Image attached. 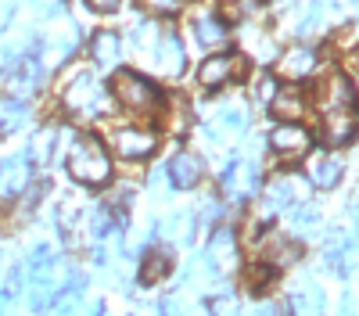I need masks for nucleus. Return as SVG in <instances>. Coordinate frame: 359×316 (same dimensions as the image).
I'll return each instance as SVG.
<instances>
[{
    "label": "nucleus",
    "mask_w": 359,
    "mask_h": 316,
    "mask_svg": "<svg viewBox=\"0 0 359 316\" xmlns=\"http://www.w3.org/2000/svg\"><path fill=\"white\" fill-rule=\"evenodd\" d=\"M86 36H83V29L79 25H69L62 29V33H54V36H43V57H47V65L50 69H65L72 57L83 50Z\"/></svg>",
    "instance_id": "17"
},
{
    "label": "nucleus",
    "mask_w": 359,
    "mask_h": 316,
    "mask_svg": "<svg viewBox=\"0 0 359 316\" xmlns=\"http://www.w3.org/2000/svg\"><path fill=\"white\" fill-rule=\"evenodd\" d=\"M320 133L331 148H345L359 133V104H341V108H327L320 119Z\"/></svg>",
    "instance_id": "12"
},
{
    "label": "nucleus",
    "mask_w": 359,
    "mask_h": 316,
    "mask_svg": "<svg viewBox=\"0 0 359 316\" xmlns=\"http://www.w3.org/2000/svg\"><path fill=\"white\" fill-rule=\"evenodd\" d=\"M158 316H184V309H180V298H162L158 302Z\"/></svg>",
    "instance_id": "36"
},
{
    "label": "nucleus",
    "mask_w": 359,
    "mask_h": 316,
    "mask_svg": "<svg viewBox=\"0 0 359 316\" xmlns=\"http://www.w3.org/2000/svg\"><path fill=\"white\" fill-rule=\"evenodd\" d=\"M29 184H33V158H29V151H15L0 158V187L8 194H22Z\"/></svg>",
    "instance_id": "20"
},
{
    "label": "nucleus",
    "mask_w": 359,
    "mask_h": 316,
    "mask_svg": "<svg viewBox=\"0 0 359 316\" xmlns=\"http://www.w3.org/2000/svg\"><path fill=\"white\" fill-rule=\"evenodd\" d=\"M165 172H169V187H176V191H194V187H201V180H205V155L194 151V148H180V151L169 158Z\"/></svg>",
    "instance_id": "13"
},
{
    "label": "nucleus",
    "mask_w": 359,
    "mask_h": 316,
    "mask_svg": "<svg viewBox=\"0 0 359 316\" xmlns=\"http://www.w3.org/2000/svg\"><path fill=\"white\" fill-rule=\"evenodd\" d=\"M277 90H280V79H277V76H259L252 94H255V101H259V104H269Z\"/></svg>",
    "instance_id": "32"
},
{
    "label": "nucleus",
    "mask_w": 359,
    "mask_h": 316,
    "mask_svg": "<svg viewBox=\"0 0 359 316\" xmlns=\"http://www.w3.org/2000/svg\"><path fill=\"white\" fill-rule=\"evenodd\" d=\"M108 90H111L115 108L123 115H130V119H158V111L165 104L162 83L151 72L133 69V65H123L118 72H111L108 76Z\"/></svg>",
    "instance_id": "3"
},
{
    "label": "nucleus",
    "mask_w": 359,
    "mask_h": 316,
    "mask_svg": "<svg viewBox=\"0 0 359 316\" xmlns=\"http://www.w3.org/2000/svg\"><path fill=\"white\" fill-rule=\"evenodd\" d=\"M47 76H50L47 57L43 54H25V57H18V62L0 65V94L29 101L47 86Z\"/></svg>",
    "instance_id": "6"
},
{
    "label": "nucleus",
    "mask_w": 359,
    "mask_h": 316,
    "mask_svg": "<svg viewBox=\"0 0 359 316\" xmlns=\"http://www.w3.org/2000/svg\"><path fill=\"white\" fill-rule=\"evenodd\" d=\"M108 148L115 158H123V162H144V158H151L158 151V144H162V133L155 126H147L140 119H126V123H115L108 130Z\"/></svg>",
    "instance_id": "5"
},
{
    "label": "nucleus",
    "mask_w": 359,
    "mask_h": 316,
    "mask_svg": "<svg viewBox=\"0 0 359 316\" xmlns=\"http://www.w3.org/2000/svg\"><path fill=\"white\" fill-rule=\"evenodd\" d=\"M29 119H33V108H29V101L11 97V94H0V137H11V133L25 130Z\"/></svg>",
    "instance_id": "24"
},
{
    "label": "nucleus",
    "mask_w": 359,
    "mask_h": 316,
    "mask_svg": "<svg viewBox=\"0 0 359 316\" xmlns=\"http://www.w3.org/2000/svg\"><path fill=\"white\" fill-rule=\"evenodd\" d=\"M316 104L320 111L327 108H341V104H355V90H352V79L345 72H331L323 83H320V90H316Z\"/></svg>",
    "instance_id": "22"
},
{
    "label": "nucleus",
    "mask_w": 359,
    "mask_h": 316,
    "mask_svg": "<svg viewBox=\"0 0 359 316\" xmlns=\"http://www.w3.org/2000/svg\"><path fill=\"white\" fill-rule=\"evenodd\" d=\"M219 184H223L230 201H248L262 187V172H259L255 162H230L226 172L219 177Z\"/></svg>",
    "instance_id": "15"
},
{
    "label": "nucleus",
    "mask_w": 359,
    "mask_h": 316,
    "mask_svg": "<svg viewBox=\"0 0 359 316\" xmlns=\"http://www.w3.org/2000/svg\"><path fill=\"white\" fill-rule=\"evenodd\" d=\"M245 69H248V57L245 54H237V50H212V54H205L198 69H194V79L201 90L208 94H223L226 86L233 83H241L245 79Z\"/></svg>",
    "instance_id": "7"
},
{
    "label": "nucleus",
    "mask_w": 359,
    "mask_h": 316,
    "mask_svg": "<svg viewBox=\"0 0 359 316\" xmlns=\"http://www.w3.org/2000/svg\"><path fill=\"white\" fill-rule=\"evenodd\" d=\"M169 270H172V248L151 241L144 248V255H140V273H137L140 284H158Z\"/></svg>",
    "instance_id": "23"
},
{
    "label": "nucleus",
    "mask_w": 359,
    "mask_h": 316,
    "mask_svg": "<svg viewBox=\"0 0 359 316\" xmlns=\"http://www.w3.org/2000/svg\"><path fill=\"white\" fill-rule=\"evenodd\" d=\"M144 72H151L158 83H176L187 76V43H184V33L176 29V22L165 25L162 40L144 54Z\"/></svg>",
    "instance_id": "4"
},
{
    "label": "nucleus",
    "mask_w": 359,
    "mask_h": 316,
    "mask_svg": "<svg viewBox=\"0 0 359 316\" xmlns=\"http://www.w3.org/2000/svg\"><path fill=\"white\" fill-rule=\"evenodd\" d=\"M341 172H345V158L338 151H316L309 158V169H306V180L320 191H331L341 184Z\"/></svg>",
    "instance_id": "18"
},
{
    "label": "nucleus",
    "mask_w": 359,
    "mask_h": 316,
    "mask_svg": "<svg viewBox=\"0 0 359 316\" xmlns=\"http://www.w3.org/2000/svg\"><path fill=\"white\" fill-rule=\"evenodd\" d=\"M245 54H252V62H259V65H266V62H277V43H273V36L269 33H262V29H245Z\"/></svg>",
    "instance_id": "28"
},
{
    "label": "nucleus",
    "mask_w": 359,
    "mask_h": 316,
    "mask_svg": "<svg viewBox=\"0 0 359 316\" xmlns=\"http://www.w3.org/2000/svg\"><path fill=\"white\" fill-rule=\"evenodd\" d=\"M79 4H86V11L90 15H118V11H123V4H126V0H79Z\"/></svg>",
    "instance_id": "34"
},
{
    "label": "nucleus",
    "mask_w": 359,
    "mask_h": 316,
    "mask_svg": "<svg viewBox=\"0 0 359 316\" xmlns=\"http://www.w3.org/2000/svg\"><path fill=\"white\" fill-rule=\"evenodd\" d=\"M29 4H36V8H40V4H43V0H29Z\"/></svg>",
    "instance_id": "39"
},
{
    "label": "nucleus",
    "mask_w": 359,
    "mask_h": 316,
    "mask_svg": "<svg viewBox=\"0 0 359 316\" xmlns=\"http://www.w3.org/2000/svg\"><path fill=\"white\" fill-rule=\"evenodd\" d=\"M187 8H191V0H144V11L162 22H176Z\"/></svg>",
    "instance_id": "31"
},
{
    "label": "nucleus",
    "mask_w": 359,
    "mask_h": 316,
    "mask_svg": "<svg viewBox=\"0 0 359 316\" xmlns=\"http://www.w3.org/2000/svg\"><path fill=\"white\" fill-rule=\"evenodd\" d=\"M208 126L219 133H245L248 130V104L241 97H216L208 104Z\"/></svg>",
    "instance_id": "16"
},
{
    "label": "nucleus",
    "mask_w": 359,
    "mask_h": 316,
    "mask_svg": "<svg viewBox=\"0 0 359 316\" xmlns=\"http://www.w3.org/2000/svg\"><path fill=\"white\" fill-rule=\"evenodd\" d=\"M57 291H62L57 270H50V273H36V277H29V280H25V302H29V309H33V312L50 309L54 298H57Z\"/></svg>",
    "instance_id": "21"
},
{
    "label": "nucleus",
    "mask_w": 359,
    "mask_h": 316,
    "mask_svg": "<svg viewBox=\"0 0 359 316\" xmlns=\"http://www.w3.org/2000/svg\"><path fill=\"white\" fill-rule=\"evenodd\" d=\"M162 230H165V238H172V241H191V234L198 230V216L194 212H172L162 223Z\"/></svg>",
    "instance_id": "30"
},
{
    "label": "nucleus",
    "mask_w": 359,
    "mask_h": 316,
    "mask_svg": "<svg viewBox=\"0 0 359 316\" xmlns=\"http://www.w3.org/2000/svg\"><path fill=\"white\" fill-rule=\"evenodd\" d=\"M57 101H62V111L69 119H76L79 126H94V123L108 119L111 108H115L108 79L101 72H94L90 65H76V69L65 72Z\"/></svg>",
    "instance_id": "1"
},
{
    "label": "nucleus",
    "mask_w": 359,
    "mask_h": 316,
    "mask_svg": "<svg viewBox=\"0 0 359 316\" xmlns=\"http://www.w3.org/2000/svg\"><path fill=\"white\" fill-rule=\"evenodd\" d=\"M83 54H86V65L101 72V76H111L126 65V36H123V29H94V33H86V43H83Z\"/></svg>",
    "instance_id": "8"
},
{
    "label": "nucleus",
    "mask_w": 359,
    "mask_h": 316,
    "mask_svg": "<svg viewBox=\"0 0 359 316\" xmlns=\"http://www.w3.org/2000/svg\"><path fill=\"white\" fill-rule=\"evenodd\" d=\"M291 223H294V230H309V226H316V223H320L316 205H298V209L291 212Z\"/></svg>",
    "instance_id": "33"
},
{
    "label": "nucleus",
    "mask_w": 359,
    "mask_h": 316,
    "mask_svg": "<svg viewBox=\"0 0 359 316\" xmlns=\"http://www.w3.org/2000/svg\"><path fill=\"white\" fill-rule=\"evenodd\" d=\"M316 69H320V54L309 43H294L277 54V76L287 83H306L309 76H316Z\"/></svg>",
    "instance_id": "14"
},
{
    "label": "nucleus",
    "mask_w": 359,
    "mask_h": 316,
    "mask_svg": "<svg viewBox=\"0 0 359 316\" xmlns=\"http://www.w3.org/2000/svg\"><path fill=\"white\" fill-rule=\"evenodd\" d=\"M291 205H298L294 180H291V177H277L273 184L266 187V194H262V212H266V216H277V212H284V209H291Z\"/></svg>",
    "instance_id": "25"
},
{
    "label": "nucleus",
    "mask_w": 359,
    "mask_h": 316,
    "mask_svg": "<svg viewBox=\"0 0 359 316\" xmlns=\"http://www.w3.org/2000/svg\"><path fill=\"white\" fill-rule=\"evenodd\" d=\"M348 65H352V72L359 76V36H355V43H352V50H348Z\"/></svg>",
    "instance_id": "37"
},
{
    "label": "nucleus",
    "mask_w": 359,
    "mask_h": 316,
    "mask_svg": "<svg viewBox=\"0 0 359 316\" xmlns=\"http://www.w3.org/2000/svg\"><path fill=\"white\" fill-rule=\"evenodd\" d=\"M65 144V172L79 187H108L115 177L111 148L90 130H62Z\"/></svg>",
    "instance_id": "2"
},
{
    "label": "nucleus",
    "mask_w": 359,
    "mask_h": 316,
    "mask_svg": "<svg viewBox=\"0 0 359 316\" xmlns=\"http://www.w3.org/2000/svg\"><path fill=\"white\" fill-rule=\"evenodd\" d=\"M57 144H62V126H43V130L33 137V144H29V158L40 162V165H47V162L54 158V151H57Z\"/></svg>",
    "instance_id": "29"
},
{
    "label": "nucleus",
    "mask_w": 359,
    "mask_h": 316,
    "mask_svg": "<svg viewBox=\"0 0 359 316\" xmlns=\"http://www.w3.org/2000/svg\"><path fill=\"white\" fill-rule=\"evenodd\" d=\"M252 316H277V305H269V302H262V305H259V309H255Z\"/></svg>",
    "instance_id": "38"
},
{
    "label": "nucleus",
    "mask_w": 359,
    "mask_h": 316,
    "mask_svg": "<svg viewBox=\"0 0 359 316\" xmlns=\"http://www.w3.org/2000/svg\"><path fill=\"white\" fill-rule=\"evenodd\" d=\"M230 316H241V312H230Z\"/></svg>",
    "instance_id": "40"
},
{
    "label": "nucleus",
    "mask_w": 359,
    "mask_h": 316,
    "mask_svg": "<svg viewBox=\"0 0 359 316\" xmlns=\"http://www.w3.org/2000/svg\"><path fill=\"white\" fill-rule=\"evenodd\" d=\"M36 15H40V22H57L69 15V4L65 0H43V8H36Z\"/></svg>",
    "instance_id": "35"
},
{
    "label": "nucleus",
    "mask_w": 359,
    "mask_h": 316,
    "mask_svg": "<svg viewBox=\"0 0 359 316\" xmlns=\"http://www.w3.org/2000/svg\"><path fill=\"white\" fill-rule=\"evenodd\" d=\"M237 263H241V241H237V234H233L230 226H219L216 234H212V241H208V248L198 255V266H201V273L208 280H219Z\"/></svg>",
    "instance_id": "10"
},
{
    "label": "nucleus",
    "mask_w": 359,
    "mask_h": 316,
    "mask_svg": "<svg viewBox=\"0 0 359 316\" xmlns=\"http://www.w3.org/2000/svg\"><path fill=\"white\" fill-rule=\"evenodd\" d=\"M184 25H187V36L194 47H201L205 54L212 50H226L230 47V22L223 18V11L216 8H191L184 11Z\"/></svg>",
    "instance_id": "9"
},
{
    "label": "nucleus",
    "mask_w": 359,
    "mask_h": 316,
    "mask_svg": "<svg viewBox=\"0 0 359 316\" xmlns=\"http://www.w3.org/2000/svg\"><path fill=\"white\" fill-rule=\"evenodd\" d=\"M226 4H230V0H226Z\"/></svg>",
    "instance_id": "41"
},
{
    "label": "nucleus",
    "mask_w": 359,
    "mask_h": 316,
    "mask_svg": "<svg viewBox=\"0 0 359 316\" xmlns=\"http://www.w3.org/2000/svg\"><path fill=\"white\" fill-rule=\"evenodd\" d=\"M266 108L273 111L277 123H302V115L309 108V97H306V90H298V83H287L273 94V101H269Z\"/></svg>",
    "instance_id": "19"
},
{
    "label": "nucleus",
    "mask_w": 359,
    "mask_h": 316,
    "mask_svg": "<svg viewBox=\"0 0 359 316\" xmlns=\"http://www.w3.org/2000/svg\"><path fill=\"white\" fill-rule=\"evenodd\" d=\"M298 259H302V245L291 241V238H266V266H273V270H287L294 266Z\"/></svg>",
    "instance_id": "26"
},
{
    "label": "nucleus",
    "mask_w": 359,
    "mask_h": 316,
    "mask_svg": "<svg viewBox=\"0 0 359 316\" xmlns=\"http://www.w3.org/2000/svg\"><path fill=\"white\" fill-rule=\"evenodd\" d=\"M269 151H273L280 162H298L313 151V133L302 123H277L266 137Z\"/></svg>",
    "instance_id": "11"
},
{
    "label": "nucleus",
    "mask_w": 359,
    "mask_h": 316,
    "mask_svg": "<svg viewBox=\"0 0 359 316\" xmlns=\"http://www.w3.org/2000/svg\"><path fill=\"white\" fill-rule=\"evenodd\" d=\"M327 312V298L316 284H302L291 291V316H323Z\"/></svg>",
    "instance_id": "27"
}]
</instances>
